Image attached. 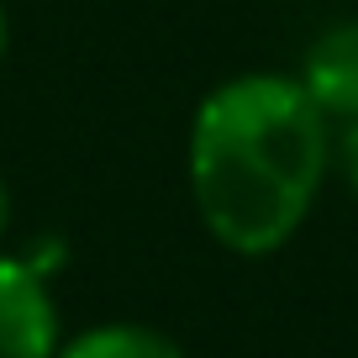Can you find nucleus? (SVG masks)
I'll return each instance as SVG.
<instances>
[{
    "mask_svg": "<svg viewBox=\"0 0 358 358\" xmlns=\"http://www.w3.org/2000/svg\"><path fill=\"white\" fill-rule=\"evenodd\" d=\"M332 132L295 74L248 69L211 85L185 132V179L201 227L237 258L290 248L332 174Z\"/></svg>",
    "mask_w": 358,
    "mask_h": 358,
    "instance_id": "obj_1",
    "label": "nucleus"
},
{
    "mask_svg": "<svg viewBox=\"0 0 358 358\" xmlns=\"http://www.w3.org/2000/svg\"><path fill=\"white\" fill-rule=\"evenodd\" d=\"M64 343L53 274L0 248V358H53Z\"/></svg>",
    "mask_w": 358,
    "mask_h": 358,
    "instance_id": "obj_2",
    "label": "nucleus"
},
{
    "mask_svg": "<svg viewBox=\"0 0 358 358\" xmlns=\"http://www.w3.org/2000/svg\"><path fill=\"white\" fill-rule=\"evenodd\" d=\"M295 79L327 111L332 127L353 122L358 116V16L332 22L327 32H316L306 58H301V69H295Z\"/></svg>",
    "mask_w": 358,
    "mask_h": 358,
    "instance_id": "obj_3",
    "label": "nucleus"
},
{
    "mask_svg": "<svg viewBox=\"0 0 358 358\" xmlns=\"http://www.w3.org/2000/svg\"><path fill=\"white\" fill-rule=\"evenodd\" d=\"M53 358H190L164 327L148 322H95L58 343Z\"/></svg>",
    "mask_w": 358,
    "mask_h": 358,
    "instance_id": "obj_4",
    "label": "nucleus"
},
{
    "mask_svg": "<svg viewBox=\"0 0 358 358\" xmlns=\"http://www.w3.org/2000/svg\"><path fill=\"white\" fill-rule=\"evenodd\" d=\"M332 164L343 169L348 190L358 195V116H353V122H343V127L332 132Z\"/></svg>",
    "mask_w": 358,
    "mask_h": 358,
    "instance_id": "obj_5",
    "label": "nucleus"
},
{
    "mask_svg": "<svg viewBox=\"0 0 358 358\" xmlns=\"http://www.w3.org/2000/svg\"><path fill=\"white\" fill-rule=\"evenodd\" d=\"M6 232H11V185L0 174V243H6Z\"/></svg>",
    "mask_w": 358,
    "mask_h": 358,
    "instance_id": "obj_6",
    "label": "nucleus"
},
{
    "mask_svg": "<svg viewBox=\"0 0 358 358\" xmlns=\"http://www.w3.org/2000/svg\"><path fill=\"white\" fill-rule=\"evenodd\" d=\"M6 53H11V16H6V6H0V64H6Z\"/></svg>",
    "mask_w": 358,
    "mask_h": 358,
    "instance_id": "obj_7",
    "label": "nucleus"
}]
</instances>
